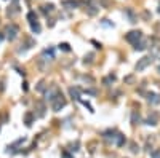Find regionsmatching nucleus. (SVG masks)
I'll return each mask as SVG.
<instances>
[{"instance_id":"1","label":"nucleus","mask_w":160,"mask_h":158,"mask_svg":"<svg viewBox=\"0 0 160 158\" xmlns=\"http://www.w3.org/2000/svg\"><path fill=\"white\" fill-rule=\"evenodd\" d=\"M64 105H66V99L62 97V94H59V93H58V96L51 101V109L54 112H59Z\"/></svg>"},{"instance_id":"2","label":"nucleus","mask_w":160,"mask_h":158,"mask_svg":"<svg viewBox=\"0 0 160 158\" xmlns=\"http://www.w3.org/2000/svg\"><path fill=\"white\" fill-rule=\"evenodd\" d=\"M152 59H154V57L152 56H144V57H141L140 61H138V64H136V72H143L146 67L147 66H151V62H152Z\"/></svg>"},{"instance_id":"3","label":"nucleus","mask_w":160,"mask_h":158,"mask_svg":"<svg viewBox=\"0 0 160 158\" xmlns=\"http://www.w3.org/2000/svg\"><path fill=\"white\" fill-rule=\"evenodd\" d=\"M143 39V34L140 31H131L127 34V42L128 43H133V45H136V43H140V40Z\"/></svg>"},{"instance_id":"4","label":"nucleus","mask_w":160,"mask_h":158,"mask_svg":"<svg viewBox=\"0 0 160 158\" xmlns=\"http://www.w3.org/2000/svg\"><path fill=\"white\" fill-rule=\"evenodd\" d=\"M18 34H19V29H18V26H15V24H10L8 27H6V39H8L10 42H13L16 37H18Z\"/></svg>"},{"instance_id":"5","label":"nucleus","mask_w":160,"mask_h":158,"mask_svg":"<svg viewBox=\"0 0 160 158\" xmlns=\"http://www.w3.org/2000/svg\"><path fill=\"white\" fill-rule=\"evenodd\" d=\"M147 101L151 104H158L160 102V94H157V93H147Z\"/></svg>"},{"instance_id":"6","label":"nucleus","mask_w":160,"mask_h":158,"mask_svg":"<svg viewBox=\"0 0 160 158\" xmlns=\"http://www.w3.org/2000/svg\"><path fill=\"white\" fill-rule=\"evenodd\" d=\"M115 141V145H119V147H122L123 144H125V136H122V134H115V138H114Z\"/></svg>"},{"instance_id":"7","label":"nucleus","mask_w":160,"mask_h":158,"mask_svg":"<svg viewBox=\"0 0 160 158\" xmlns=\"http://www.w3.org/2000/svg\"><path fill=\"white\" fill-rule=\"evenodd\" d=\"M69 93H71V96H72L74 99L80 101V90H79V88H69Z\"/></svg>"},{"instance_id":"8","label":"nucleus","mask_w":160,"mask_h":158,"mask_svg":"<svg viewBox=\"0 0 160 158\" xmlns=\"http://www.w3.org/2000/svg\"><path fill=\"white\" fill-rule=\"evenodd\" d=\"M42 56H43V57H50V59H54V50L53 48H48V50H45V51L42 53Z\"/></svg>"},{"instance_id":"9","label":"nucleus","mask_w":160,"mask_h":158,"mask_svg":"<svg viewBox=\"0 0 160 158\" xmlns=\"http://www.w3.org/2000/svg\"><path fill=\"white\" fill-rule=\"evenodd\" d=\"M29 24H31V29H32V32H34V34H40L42 27H40V24L37 23V21H34V23H29Z\"/></svg>"},{"instance_id":"10","label":"nucleus","mask_w":160,"mask_h":158,"mask_svg":"<svg viewBox=\"0 0 160 158\" xmlns=\"http://www.w3.org/2000/svg\"><path fill=\"white\" fill-rule=\"evenodd\" d=\"M26 18H27V21H29V23H34V21H37V14H35V11H29Z\"/></svg>"},{"instance_id":"11","label":"nucleus","mask_w":160,"mask_h":158,"mask_svg":"<svg viewBox=\"0 0 160 158\" xmlns=\"http://www.w3.org/2000/svg\"><path fill=\"white\" fill-rule=\"evenodd\" d=\"M42 8H43V13H50V11L54 10V5H53V3H47V5L42 6Z\"/></svg>"},{"instance_id":"12","label":"nucleus","mask_w":160,"mask_h":158,"mask_svg":"<svg viewBox=\"0 0 160 158\" xmlns=\"http://www.w3.org/2000/svg\"><path fill=\"white\" fill-rule=\"evenodd\" d=\"M32 120H34L32 113H26V126H31L32 125Z\"/></svg>"},{"instance_id":"13","label":"nucleus","mask_w":160,"mask_h":158,"mask_svg":"<svg viewBox=\"0 0 160 158\" xmlns=\"http://www.w3.org/2000/svg\"><path fill=\"white\" fill-rule=\"evenodd\" d=\"M59 50H62V51H71V45H69V43H59Z\"/></svg>"},{"instance_id":"14","label":"nucleus","mask_w":160,"mask_h":158,"mask_svg":"<svg viewBox=\"0 0 160 158\" xmlns=\"http://www.w3.org/2000/svg\"><path fill=\"white\" fill-rule=\"evenodd\" d=\"M64 6H71V8H75V6H79V2H72V0H67V2H64Z\"/></svg>"},{"instance_id":"15","label":"nucleus","mask_w":160,"mask_h":158,"mask_svg":"<svg viewBox=\"0 0 160 158\" xmlns=\"http://www.w3.org/2000/svg\"><path fill=\"white\" fill-rule=\"evenodd\" d=\"M127 14H128V16H130V23H136V18H135V14H133V11H131V10H128L127 11Z\"/></svg>"},{"instance_id":"16","label":"nucleus","mask_w":160,"mask_h":158,"mask_svg":"<svg viewBox=\"0 0 160 158\" xmlns=\"http://www.w3.org/2000/svg\"><path fill=\"white\" fill-rule=\"evenodd\" d=\"M146 46L143 45V43H136V45H135V50H138V51H141V50H144Z\"/></svg>"},{"instance_id":"17","label":"nucleus","mask_w":160,"mask_h":158,"mask_svg":"<svg viewBox=\"0 0 160 158\" xmlns=\"http://www.w3.org/2000/svg\"><path fill=\"white\" fill-rule=\"evenodd\" d=\"M37 90L39 91H45V82H40L39 86H37Z\"/></svg>"},{"instance_id":"18","label":"nucleus","mask_w":160,"mask_h":158,"mask_svg":"<svg viewBox=\"0 0 160 158\" xmlns=\"http://www.w3.org/2000/svg\"><path fill=\"white\" fill-rule=\"evenodd\" d=\"M107 21H109V19H102V23H101V24H102V26H107V27H110V26H114L112 23H107Z\"/></svg>"},{"instance_id":"19","label":"nucleus","mask_w":160,"mask_h":158,"mask_svg":"<svg viewBox=\"0 0 160 158\" xmlns=\"http://www.w3.org/2000/svg\"><path fill=\"white\" fill-rule=\"evenodd\" d=\"M61 156H62V158H74V156H72L71 153H69V152H62V155H61Z\"/></svg>"},{"instance_id":"20","label":"nucleus","mask_w":160,"mask_h":158,"mask_svg":"<svg viewBox=\"0 0 160 158\" xmlns=\"http://www.w3.org/2000/svg\"><path fill=\"white\" fill-rule=\"evenodd\" d=\"M151 156H152V158H160V150H157V152H154V153H152Z\"/></svg>"},{"instance_id":"21","label":"nucleus","mask_w":160,"mask_h":158,"mask_svg":"<svg viewBox=\"0 0 160 158\" xmlns=\"http://www.w3.org/2000/svg\"><path fill=\"white\" fill-rule=\"evenodd\" d=\"M93 45H95L96 48H101V43H98V42H93Z\"/></svg>"},{"instance_id":"22","label":"nucleus","mask_w":160,"mask_h":158,"mask_svg":"<svg viewBox=\"0 0 160 158\" xmlns=\"http://www.w3.org/2000/svg\"><path fill=\"white\" fill-rule=\"evenodd\" d=\"M157 72H158V74H160V66H158V67H157Z\"/></svg>"},{"instance_id":"23","label":"nucleus","mask_w":160,"mask_h":158,"mask_svg":"<svg viewBox=\"0 0 160 158\" xmlns=\"http://www.w3.org/2000/svg\"><path fill=\"white\" fill-rule=\"evenodd\" d=\"M2 40H3V37H2V35H0V42H2Z\"/></svg>"}]
</instances>
